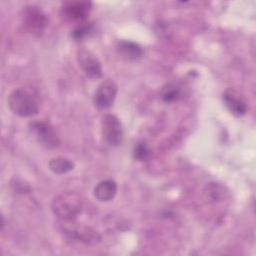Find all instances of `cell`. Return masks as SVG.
Wrapping results in <instances>:
<instances>
[{"label": "cell", "instance_id": "6", "mask_svg": "<svg viewBox=\"0 0 256 256\" xmlns=\"http://www.w3.org/2000/svg\"><path fill=\"white\" fill-rule=\"evenodd\" d=\"M103 139L110 146H118L123 139V128L119 118L113 114H104L101 118Z\"/></svg>", "mask_w": 256, "mask_h": 256}, {"label": "cell", "instance_id": "1", "mask_svg": "<svg viewBox=\"0 0 256 256\" xmlns=\"http://www.w3.org/2000/svg\"><path fill=\"white\" fill-rule=\"evenodd\" d=\"M10 110L20 117H30L39 111V98L37 92L30 87L14 89L7 98Z\"/></svg>", "mask_w": 256, "mask_h": 256}, {"label": "cell", "instance_id": "7", "mask_svg": "<svg viewBox=\"0 0 256 256\" xmlns=\"http://www.w3.org/2000/svg\"><path fill=\"white\" fill-rule=\"evenodd\" d=\"M76 58L79 66L88 77L92 79L102 77V64L97 55L92 51L85 47H80L76 52Z\"/></svg>", "mask_w": 256, "mask_h": 256}, {"label": "cell", "instance_id": "11", "mask_svg": "<svg viewBox=\"0 0 256 256\" xmlns=\"http://www.w3.org/2000/svg\"><path fill=\"white\" fill-rule=\"evenodd\" d=\"M94 197L101 201L107 202L112 200L117 193V183L112 179L100 181L94 188Z\"/></svg>", "mask_w": 256, "mask_h": 256}, {"label": "cell", "instance_id": "3", "mask_svg": "<svg viewBox=\"0 0 256 256\" xmlns=\"http://www.w3.org/2000/svg\"><path fill=\"white\" fill-rule=\"evenodd\" d=\"M59 228L60 232L71 241L81 242L86 245H95L101 240V236L96 230L91 227L78 224L75 220H60Z\"/></svg>", "mask_w": 256, "mask_h": 256}, {"label": "cell", "instance_id": "10", "mask_svg": "<svg viewBox=\"0 0 256 256\" xmlns=\"http://www.w3.org/2000/svg\"><path fill=\"white\" fill-rule=\"evenodd\" d=\"M222 99L226 108L233 115L243 116L244 114H246L248 110L247 103L240 95V93L237 92L235 89L227 88L222 94Z\"/></svg>", "mask_w": 256, "mask_h": 256}, {"label": "cell", "instance_id": "4", "mask_svg": "<svg viewBox=\"0 0 256 256\" xmlns=\"http://www.w3.org/2000/svg\"><path fill=\"white\" fill-rule=\"evenodd\" d=\"M21 23L28 33L39 37L46 27L47 19L39 7L27 5L21 11Z\"/></svg>", "mask_w": 256, "mask_h": 256}, {"label": "cell", "instance_id": "12", "mask_svg": "<svg viewBox=\"0 0 256 256\" xmlns=\"http://www.w3.org/2000/svg\"><path fill=\"white\" fill-rule=\"evenodd\" d=\"M116 51L121 57L129 60L138 59L143 55L142 47L129 40H119L116 43Z\"/></svg>", "mask_w": 256, "mask_h": 256}, {"label": "cell", "instance_id": "8", "mask_svg": "<svg viewBox=\"0 0 256 256\" xmlns=\"http://www.w3.org/2000/svg\"><path fill=\"white\" fill-rule=\"evenodd\" d=\"M118 92V86L111 79L102 81L93 96V103L98 109H106L112 105Z\"/></svg>", "mask_w": 256, "mask_h": 256}, {"label": "cell", "instance_id": "14", "mask_svg": "<svg viewBox=\"0 0 256 256\" xmlns=\"http://www.w3.org/2000/svg\"><path fill=\"white\" fill-rule=\"evenodd\" d=\"M160 97L165 103H172L181 98V90L178 86L173 84H168L162 88Z\"/></svg>", "mask_w": 256, "mask_h": 256}, {"label": "cell", "instance_id": "13", "mask_svg": "<svg viewBox=\"0 0 256 256\" xmlns=\"http://www.w3.org/2000/svg\"><path fill=\"white\" fill-rule=\"evenodd\" d=\"M49 169L55 174H65L74 169V163L65 157L52 158L48 163Z\"/></svg>", "mask_w": 256, "mask_h": 256}, {"label": "cell", "instance_id": "2", "mask_svg": "<svg viewBox=\"0 0 256 256\" xmlns=\"http://www.w3.org/2000/svg\"><path fill=\"white\" fill-rule=\"evenodd\" d=\"M51 209L59 220H76L82 211V201L76 192L63 191L54 197Z\"/></svg>", "mask_w": 256, "mask_h": 256}, {"label": "cell", "instance_id": "5", "mask_svg": "<svg viewBox=\"0 0 256 256\" xmlns=\"http://www.w3.org/2000/svg\"><path fill=\"white\" fill-rule=\"evenodd\" d=\"M29 131L41 146L47 149L58 147L59 138L50 123L39 120L32 121L29 124Z\"/></svg>", "mask_w": 256, "mask_h": 256}, {"label": "cell", "instance_id": "9", "mask_svg": "<svg viewBox=\"0 0 256 256\" xmlns=\"http://www.w3.org/2000/svg\"><path fill=\"white\" fill-rule=\"evenodd\" d=\"M92 8V3L89 1H69L62 6V15L69 21L83 23L88 17Z\"/></svg>", "mask_w": 256, "mask_h": 256}, {"label": "cell", "instance_id": "16", "mask_svg": "<svg viewBox=\"0 0 256 256\" xmlns=\"http://www.w3.org/2000/svg\"><path fill=\"white\" fill-rule=\"evenodd\" d=\"M150 155V149L145 142H138L133 149V156L136 160L144 161Z\"/></svg>", "mask_w": 256, "mask_h": 256}, {"label": "cell", "instance_id": "15", "mask_svg": "<svg viewBox=\"0 0 256 256\" xmlns=\"http://www.w3.org/2000/svg\"><path fill=\"white\" fill-rule=\"evenodd\" d=\"M91 31H92V24L83 22V23L78 24L74 28V30L72 31V37L76 41H80V40L84 39L85 37H87L91 33Z\"/></svg>", "mask_w": 256, "mask_h": 256}]
</instances>
